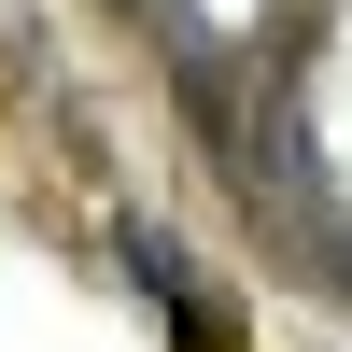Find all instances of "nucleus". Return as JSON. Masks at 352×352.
Listing matches in <instances>:
<instances>
[{
	"label": "nucleus",
	"instance_id": "nucleus-1",
	"mask_svg": "<svg viewBox=\"0 0 352 352\" xmlns=\"http://www.w3.org/2000/svg\"><path fill=\"white\" fill-rule=\"evenodd\" d=\"M127 268L155 282V310H169V338H184V352H226V310L197 296V268H184V240H169V226H141V212H127Z\"/></svg>",
	"mask_w": 352,
	"mask_h": 352
}]
</instances>
